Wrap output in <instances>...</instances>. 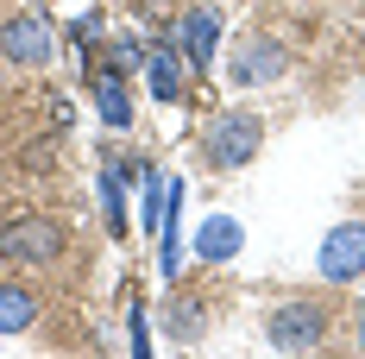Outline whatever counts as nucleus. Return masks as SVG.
Instances as JSON below:
<instances>
[{"label":"nucleus","mask_w":365,"mask_h":359,"mask_svg":"<svg viewBox=\"0 0 365 359\" xmlns=\"http://www.w3.org/2000/svg\"><path fill=\"white\" fill-rule=\"evenodd\" d=\"M0 258L6 265H57L63 258V227L51 215H13L0 227Z\"/></svg>","instance_id":"1"},{"label":"nucleus","mask_w":365,"mask_h":359,"mask_svg":"<svg viewBox=\"0 0 365 359\" xmlns=\"http://www.w3.org/2000/svg\"><path fill=\"white\" fill-rule=\"evenodd\" d=\"M271 347L277 353H309V347H322V334H328V315H322V303H277L271 309Z\"/></svg>","instance_id":"2"},{"label":"nucleus","mask_w":365,"mask_h":359,"mask_svg":"<svg viewBox=\"0 0 365 359\" xmlns=\"http://www.w3.org/2000/svg\"><path fill=\"white\" fill-rule=\"evenodd\" d=\"M0 57H6V64H19V70H38V64H51V57H57V32H51L38 13H19V19H6V26H0Z\"/></svg>","instance_id":"3"},{"label":"nucleus","mask_w":365,"mask_h":359,"mask_svg":"<svg viewBox=\"0 0 365 359\" xmlns=\"http://www.w3.org/2000/svg\"><path fill=\"white\" fill-rule=\"evenodd\" d=\"M258 139H264V126H258V113H220L215 133H208V151H215L220 171H240L246 158L258 151Z\"/></svg>","instance_id":"4"},{"label":"nucleus","mask_w":365,"mask_h":359,"mask_svg":"<svg viewBox=\"0 0 365 359\" xmlns=\"http://www.w3.org/2000/svg\"><path fill=\"white\" fill-rule=\"evenodd\" d=\"M359 271H365V227L359 221H340L328 240H322V278L346 284V278H359Z\"/></svg>","instance_id":"5"},{"label":"nucleus","mask_w":365,"mask_h":359,"mask_svg":"<svg viewBox=\"0 0 365 359\" xmlns=\"http://www.w3.org/2000/svg\"><path fill=\"white\" fill-rule=\"evenodd\" d=\"M284 64H290L284 44H271V38H246L240 57H233V82H240V89H252V82H277Z\"/></svg>","instance_id":"6"},{"label":"nucleus","mask_w":365,"mask_h":359,"mask_svg":"<svg viewBox=\"0 0 365 359\" xmlns=\"http://www.w3.org/2000/svg\"><path fill=\"white\" fill-rule=\"evenodd\" d=\"M220 38V19L208 13V6H195V13H182L177 26V57H189V64H208V51H215Z\"/></svg>","instance_id":"7"},{"label":"nucleus","mask_w":365,"mask_h":359,"mask_svg":"<svg viewBox=\"0 0 365 359\" xmlns=\"http://www.w3.org/2000/svg\"><path fill=\"white\" fill-rule=\"evenodd\" d=\"M95 101H101V120H108V126H126V120H133V101H126L120 70H95Z\"/></svg>","instance_id":"8"},{"label":"nucleus","mask_w":365,"mask_h":359,"mask_svg":"<svg viewBox=\"0 0 365 359\" xmlns=\"http://www.w3.org/2000/svg\"><path fill=\"white\" fill-rule=\"evenodd\" d=\"M38 315V296L26 284H0V334H19V328H32Z\"/></svg>","instance_id":"9"},{"label":"nucleus","mask_w":365,"mask_h":359,"mask_svg":"<svg viewBox=\"0 0 365 359\" xmlns=\"http://www.w3.org/2000/svg\"><path fill=\"white\" fill-rule=\"evenodd\" d=\"M195 252H202V258H233V252H240V221H202V227H195Z\"/></svg>","instance_id":"10"},{"label":"nucleus","mask_w":365,"mask_h":359,"mask_svg":"<svg viewBox=\"0 0 365 359\" xmlns=\"http://www.w3.org/2000/svg\"><path fill=\"white\" fill-rule=\"evenodd\" d=\"M145 70H151V95H158V101H182V70H177V51H151V57H145Z\"/></svg>","instance_id":"11"},{"label":"nucleus","mask_w":365,"mask_h":359,"mask_svg":"<svg viewBox=\"0 0 365 359\" xmlns=\"http://www.w3.org/2000/svg\"><path fill=\"white\" fill-rule=\"evenodd\" d=\"M202 328H208V315H195L189 296H170V334H177V340H195Z\"/></svg>","instance_id":"12"}]
</instances>
